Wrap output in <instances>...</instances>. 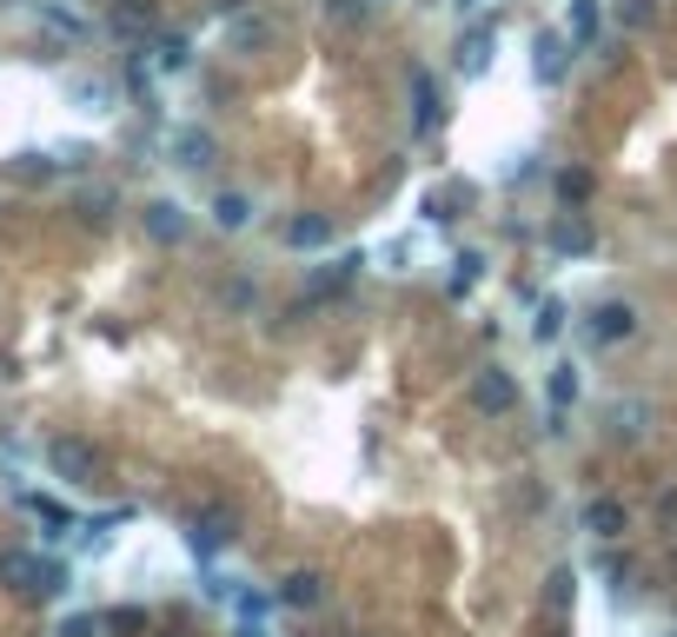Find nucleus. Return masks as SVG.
<instances>
[{"mask_svg": "<svg viewBox=\"0 0 677 637\" xmlns=\"http://www.w3.org/2000/svg\"><path fill=\"white\" fill-rule=\"evenodd\" d=\"M406 106H412V140H439V126H445V86H439V73L425 60L406 66Z\"/></svg>", "mask_w": 677, "mask_h": 637, "instance_id": "obj_1", "label": "nucleus"}, {"mask_svg": "<svg viewBox=\"0 0 677 637\" xmlns=\"http://www.w3.org/2000/svg\"><path fill=\"white\" fill-rule=\"evenodd\" d=\"M0 585H13L27 598H60L66 592V565L33 558V552H0Z\"/></svg>", "mask_w": 677, "mask_h": 637, "instance_id": "obj_2", "label": "nucleus"}, {"mask_svg": "<svg viewBox=\"0 0 677 637\" xmlns=\"http://www.w3.org/2000/svg\"><path fill=\"white\" fill-rule=\"evenodd\" d=\"M465 405H472L479 419H512V412H519V372L479 366V372L465 379Z\"/></svg>", "mask_w": 677, "mask_h": 637, "instance_id": "obj_3", "label": "nucleus"}, {"mask_svg": "<svg viewBox=\"0 0 677 637\" xmlns=\"http://www.w3.org/2000/svg\"><path fill=\"white\" fill-rule=\"evenodd\" d=\"M359 273H366V253H359V246L326 253V259L306 273V299H339V292H352V286H359Z\"/></svg>", "mask_w": 677, "mask_h": 637, "instance_id": "obj_4", "label": "nucleus"}, {"mask_svg": "<svg viewBox=\"0 0 677 637\" xmlns=\"http://www.w3.org/2000/svg\"><path fill=\"white\" fill-rule=\"evenodd\" d=\"M233 538H239V512H233V505H206V512L186 518V545H193L199 558H219Z\"/></svg>", "mask_w": 677, "mask_h": 637, "instance_id": "obj_5", "label": "nucleus"}, {"mask_svg": "<svg viewBox=\"0 0 677 637\" xmlns=\"http://www.w3.org/2000/svg\"><path fill=\"white\" fill-rule=\"evenodd\" d=\"M572 33L565 27H538V40H532V73H538V86H565V73H572Z\"/></svg>", "mask_w": 677, "mask_h": 637, "instance_id": "obj_6", "label": "nucleus"}, {"mask_svg": "<svg viewBox=\"0 0 677 637\" xmlns=\"http://www.w3.org/2000/svg\"><path fill=\"white\" fill-rule=\"evenodd\" d=\"M585 332H592V346H625V339H638V306L632 299H598Z\"/></svg>", "mask_w": 677, "mask_h": 637, "instance_id": "obj_7", "label": "nucleus"}, {"mask_svg": "<svg viewBox=\"0 0 677 637\" xmlns=\"http://www.w3.org/2000/svg\"><path fill=\"white\" fill-rule=\"evenodd\" d=\"M47 465H53V479H66V485H93V479H100V452H93L86 439H53V445H47Z\"/></svg>", "mask_w": 677, "mask_h": 637, "instance_id": "obj_8", "label": "nucleus"}, {"mask_svg": "<svg viewBox=\"0 0 677 637\" xmlns=\"http://www.w3.org/2000/svg\"><path fill=\"white\" fill-rule=\"evenodd\" d=\"M492 47H499V33H492V20H472V27H459V47H452V60H459V73H465V80H479V73H492Z\"/></svg>", "mask_w": 677, "mask_h": 637, "instance_id": "obj_9", "label": "nucleus"}, {"mask_svg": "<svg viewBox=\"0 0 677 637\" xmlns=\"http://www.w3.org/2000/svg\"><path fill=\"white\" fill-rule=\"evenodd\" d=\"M140 226H146L153 246H179V239L193 233V219H186L179 199H146V206H140Z\"/></svg>", "mask_w": 677, "mask_h": 637, "instance_id": "obj_10", "label": "nucleus"}, {"mask_svg": "<svg viewBox=\"0 0 677 637\" xmlns=\"http://www.w3.org/2000/svg\"><path fill=\"white\" fill-rule=\"evenodd\" d=\"M166 153H173V166H179V173H206V166L219 160V140H213L206 126H179V133L166 140Z\"/></svg>", "mask_w": 677, "mask_h": 637, "instance_id": "obj_11", "label": "nucleus"}, {"mask_svg": "<svg viewBox=\"0 0 677 637\" xmlns=\"http://www.w3.org/2000/svg\"><path fill=\"white\" fill-rule=\"evenodd\" d=\"M578 525H585V532H592L598 545H618V538L632 532V512H625V499H592Z\"/></svg>", "mask_w": 677, "mask_h": 637, "instance_id": "obj_12", "label": "nucleus"}, {"mask_svg": "<svg viewBox=\"0 0 677 637\" xmlns=\"http://www.w3.org/2000/svg\"><path fill=\"white\" fill-rule=\"evenodd\" d=\"M140 60H146L153 73H186V66H193V40H186V33H153V40L140 47Z\"/></svg>", "mask_w": 677, "mask_h": 637, "instance_id": "obj_13", "label": "nucleus"}, {"mask_svg": "<svg viewBox=\"0 0 677 637\" xmlns=\"http://www.w3.org/2000/svg\"><path fill=\"white\" fill-rule=\"evenodd\" d=\"M286 253H326L332 246V219L326 213H299V219H286Z\"/></svg>", "mask_w": 677, "mask_h": 637, "instance_id": "obj_14", "label": "nucleus"}, {"mask_svg": "<svg viewBox=\"0 0 677 637\" xmlns=\"http://www.w3.org/2000/svg\"><path fill=\"white\" fill-rule=\"evenodd\" d=\"M279 605L286 612H319L326 605V578L319 572H286L279 578Z\"/></svg>", "mask_w": 677, "mask_h": 637, "instance_id": "obj_15", "label": "nucleus"}, {"mask_svg": "<svg viewBox=\"0 0 677 637\" xmlns=\"http://www.w3.org/2000/svg\"><path fill=\"white\" fill-rule=\"evenodd\" d=\"M206 213H213V226H219V233H246V226H253V193L226 186V193H213V206H206Z\"/></svg>", "mask_w": 677, "mask_h": 637, "instance_id": "obj_16", "label": "nucleus"}, {"mask_svg": "<svg viewBox=\"0 0 677 637\" xmlns=\"http://www.w3.org/2000/svg\"><path fill=\"white\" fill-rule=\"evenodd\" d=\"M565 33H572V47H598V33H605V0H572V7H565Z\"/></svg>", "mask_w": 677, "mask_h": 637, "instance_id": "obj_17", "label": "nucleus"}, {"mask_svg": "<svg viewBox=\"0 0 677 637\" xmlns=\"http://www.w3.org/2000/svg\"><path fill=\"white\" fill-rule=\"evenodd\" d=\"M592 239H598V233H592L585 213H565V219L552 226V253H565V259H572V253H592Z\"/></svg>", "mask_w": 677, "mask_h": 637, "instance_id": "obj_18", "label": "nucleus"}, {"mask_svg": "<svg viewBox=\"0 0 677 637\" xmlns=\"http://www.w3.org/2000/svg\"><path fill=\"white\" fill-rule=\"evenodd\" d=\"M485 266H492V259H485L479 246H465V253L452 259V279H445V292H452V299H465V292H479V279H485Z\"/></svg>", "mask_w": 677, "mask_h": 637, "instance_id": "obj_19", "label": "nucleus"}, {"mask_svg": "<svg viewBox=\"0 0 677 637\" xmlns=\"http://www.w3.org/2000/svg\"><path fill=\"white\" fill-rule=\"evenodd\" d=\"M7 173H13L20 186H47V179L60 173V153H13V160H7Z\"/></svg>", "mask_w": 677, "mask_h": 637, "instance_id": "obj_20", "label": "nucleus"}, {"mask_svg": "<svg viewBox=\"0 0 677 637\" xmlns=\"http://www.w3.org/2000/svg\"><path fill=\"white\" fill-rule=\"evenodd\" d=\"M578 386H585V379H578V366H572V359H558V366H552V379H545V392H552V419H565V405H578Z\"/></svg>", "mask_w": 677, "mask_h": 637, "instance_id": "obj_21", "label": "nucleus"}, {"mask_svg": "<svg viewBox=\"0 0 677 637\" xmlns=\"http://www.w3.org/2000/svg\"><path fill=\"white\" fill-rule=\"evenodd\" d=\"M279 27H273V13H239L233 20V47H266Z\"/></svg>", "mask_w": 677, "mask_h": 637, "instance_id": "obj_22", "label": "nucleus"}, {"mask_svg": "<svg viewBox=\"0 0 677 637\" xmlns=\"http://www.w3.org/2000/svg\"><path fill=\"white\" fill-rule=\"evenodd\" d=\"M592 186H598V179H592V166H558V199H565V206H585V199H592Z\"/></svg>", "mask_w": 677, "mask_h": 637, "instance_id": "obj_23", "label": "nucleus"}, {"mask_svg": "<svg viewBox=\"0 0 677 637\" xmlns=\"http://www.w3.org/2000/svg\"><path fill=\"white\" fill-rule=\"evenodd\" d=\"M66 93H73V106H86V113H106V106H113V80H73Z\"/></svg>", "mask_w": 677, "mask_h": 637, "instance_id": "obj_24", "label": "nucleus"}, {"mask_svg": "<svg viewBox=\"0 0 677 637\" xmlns=\"http://www.w3.org/2000/svg\"><path fill=\"white\" fill-rule=\"evenodd\" d=\"M572 598H578V578L572 572H552L545 578V612H572Z\"/></svg>", "mask_w": 677, "mask_h": 637, "instance_id": "obj_25", "label": "nucleus"}, {"mask_svg": "<svg viewBox=\"0 0 677 637\" xmlns=\"http://www.w3.org/2000/svg\"><path fill=\"white\" fill-rule=\"evenodd\" d=\"M319 13H326L332 27H359V20L372 13V0H319Z\"/></svg>", "mask_w": 677, "mask_h": 637, "instance_id": "obj_26", "label": "nucleus"}, {"mask_svg": "<svg viewBox=\"0 0 677 637\" xmlns=\"http://www.w3.org/2000/svg\"><path fill=\"white\" fill-rule=\"evenodd\" d=\"M538 339H558L565 332V299H538V319H532Z\"/></svg>", "mask_w": 677, "mask_h": 637, "instance_id": "obj_27", "label": "nucleus"}, {"mask_svg": "<svg viewBox=\"0 0 677 637\" xmlns=\"http://www.w3.org/2000/svg\"><path fill=\"white\" fill-rule=\"evenodd\" d=\"M27 512H33L40 525H53V532H73V512H66V505H53V499H40V492L27 499Z\"/></svg>", "mask_w": 677, "mask_h": 637, "instance_id": "obj_28", "label": "nucleus"}, {"mask_svg": "<svg viewBox=\"0 0 677 637\" xmlns=\"http://www.w3.org/2000/svg\"><path fill=\"white\" fill-rule=\"evenodd\" d=\"M658 20V0H618V27H632V33H645Z\"/></svg>", "mask_w": 677, "mask_h": 637, "instance_id": "obj_29", "label": "nucleus"}, {"mask_svg": "<svg viewBox=\"0 0 677 637\" xmlns=\"http://www.w3.org/2000/svg\"><path fill=\"white\" fill-rule=\"evenodd\" d=\"M106 206H113V186H86V193H80V213H86V219H106Z\"/></svg>", "mask_w": 677, "mask_h": 637, "instance_id": "obj_30", "label": "nucleus"}, {"mask_svg": "<svg viewBox=\"0 0 677 637\" xmlns=\"http://www.w3.org/2000/svg\"><path fill=\"white\" fill-rule=\"evenodd\" d=\"M106 631V618H93V612H73L66 625H60V637H100Z\"/></svg>", "mask_w": 677, "mask_h": 637, "instance_id": "obj_31", "label": "nucleus"}, {"mask_svg": "<svg viewBox=\"0 0 677 637\" xmlns=\"http://www.w3.org/2000/svg\"><path fill=\"white\" fill-rule=\"evenodd\" d=\"M106 631H146V612H133V605H126V612H113V618H106Z\"/></svg>", "mask_w": 677, "mask_h": 637, "instance_id": "obj_32", "label": "nucleus"}, {"mask_svg": "<svg viewBox=\"0 0 677 637\" xmlns=\"http://www.w3.org/2000/svg\"><path fill=\"white\" fill-rule=\"evenodd\" d=\"M372 7H392V0H372Z\"/></svg>", "mask_w": 677, "mask_h": 637, "instance_id": "obj_33", "label": "nucleus"}]
</instances>
